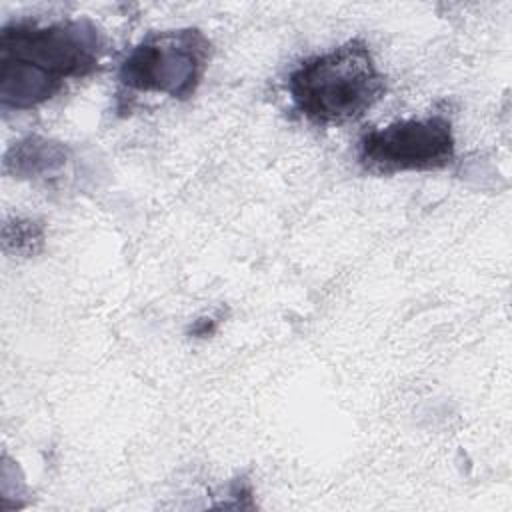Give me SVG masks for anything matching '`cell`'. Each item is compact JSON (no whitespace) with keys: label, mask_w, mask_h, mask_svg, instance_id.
Returning a JSON list of instances; mask_svg holds the SVG:
<instances>
[{"label":"cell","mask_w":512,"mask_h":512,"mask_svg":"<svg viewBox=\"0 0 512 512\" xmlns=\"http://www.w3.org/2000/svg\"><path fill=\"white\" fill-rule=\"evenodd\" d=\"M106 36L90 18L10 20L0 28V106L30 110L54 98L68 80L100 68Z\"/></svg>","instance_id":"6da1fadb"},{"label":"cell","mask_w":512,"mask_h":512,"mask_svg":"<svg viewBox=\"0 0 512 512\" xmlns=\"http://www.w3.org/2000/svg\"><path fill=\"white\" fill-rule=\"evenodd\" d=\"M2 242H4L6 252L12 250L14 254L32 256L44 244V226L36 220L16 218V220L4 224Z\"/></svg>","instance_id":"8992f818"},{"label":"cell","mask_w":512,"mask_h":512,"mask_svg":"<svg viewBox=\"0 0 512 512\" xmlns=\"http://www.w3.org/2000/svg\"><path fill=\"white\" fill-rule=\"evenodd\" d=\"M456 156L454 128L448 116L396 120L364 132L358 140V164L378 176L398 172H432L452 164Z\"/></svg>","instance_id":"277c9868"},{"label":"cell","mask_w":512,"mask_h":512,"mask_svg":"<svg viewBox=\"0 0 512 512\" xmlns=\"http://www.w3.org/2000/svg\"><path fill=\"white\" fill-rule=\"evenodd\" d=\"M68 148L60 142L26 136L4 154V172L16 178H44L66 166Z\"/></svg>","instance_id":"5b68a950"},{"label":"cell","mask_w":512,"mask_h":512,"mask_svg":"<svg viewBox=\"0 0 512 512\" xmlns=\"http://www.w3.org/2000/svg\"><path fill=\"white\" fill-rule=\"evenodd\" d=\"M294 110L314 126L362 118L386 92V76L362 38L304 58L286 82Z\"/></svg>","instance_id":"7a4b0ae2"},{"label":"cell","mask_w":512,"mask_h":512,"mask_svg":"<svg viewBox=\"0 0 512 512\" xmlns=\"http://www.w3.org/2000/svg\"><path fill=\"white\" fill-rule=\"evenodd\" d=\"M210 56L212 42L200 28L150 32L122 58L116 80L126 92L188 100L202 84Z\"/></svg>","instance_id":"3957f363"}]
</instances>
